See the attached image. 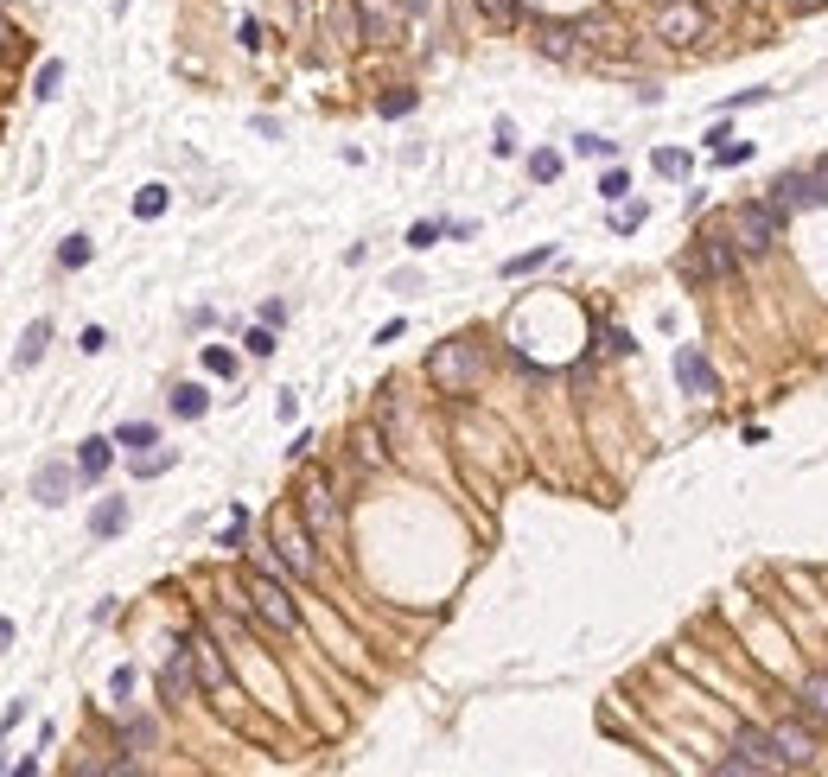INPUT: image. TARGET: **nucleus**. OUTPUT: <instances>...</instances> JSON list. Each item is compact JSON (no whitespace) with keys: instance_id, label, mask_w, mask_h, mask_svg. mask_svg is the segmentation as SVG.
<instances>
[{"instance_id":"1","label":"nucleus","mask_w":828,"mask_h":777,"mask_svg":"<svg viewBox=\"0 0 828 777\" xmlns=\"http://www.w3.org/2000/svg\"><path fill=\"white\" fill-rule=\"evenodd\" d=\"M733 268H739V243H733V236H720V230H707L701 243L682 255V274H688V281H727Z\"/></svg>"},{"instance_id":"2","label":"nucleus","mask_w":828,"mask_h":777,"mask_svg":"<svg viewBox=\"0 0 828 777\" xmlns=\"http://www.w3.org/2000/svg\"><path fill=\"white\" fill-rule=\"evenodd\" d=\"M733 243H739V255H765L778 243V204H739L733 211Z\"/></svg>"},{"instance_id":"3","label":"nucleus","mask_w":828,"mask_h":777,"mask_svg":"<svg viewBox=\"0 0 828 777\" xmlns=\"http://www.w3.org/2000/svg\"><path fill=\"white\" fill-rule=\"evenodd\" d=\"M478 364H485V357H478V344L472 338H453V344H440V351L427 357V376L446 383V389H465L478 376Z\"/></svg>"},{"instance_id":"4","label":"nucleus","mask_w":828,"mask_h":777,"mask_svg":"<svg viewBox=\"0 0 828 777\" xmlns=\"http://www.w3.org/2000/svg\"><path fill=\"white\" fill-rule=\"evenodd\" d=\"M657 39L663 45H695V39H707V7H701V0H669V7L657 13Z\"/></svg>"},{"instance_id":"5","label":"nucleus","mask_w":828,"mask_h":777,"mask_svg":"<svg viewBox=\"0 0 828 777\" xmlns=\"http://www.w3.org/2000/svg\"><path fill=\"white\" fill-rule=\"evenodd\" d=\"M784 758H778V739L771 733H758V727H739L733 733V758L720 771H778Z\"/></svg>"},{"instance_id":"6","label":"nucleus","mask_w":828,"mask_h":777,"mask_svg":"<svg viewBox=\"0 0 828 777\" xmlns=\"http://www.w3.org/2000/svg\"><path fill=\"white\" fill-rule=\"evenodd\" d=\"M771 192H778V198H771L778 211H809V204H828V160H822V172H784Z\"/></svg>"},{"instance_id":"7","label":"nucleus","mask_w":828,"mask_h":777,"mask_svg":"<svg viewBox=\"0 0 828 777\" xmlns=\"http://www.w3.org/2000/svg\"><path fill=\"white\" fill-rule=\"evenodd\" d=\"M249 606L262 612L274 631H293V625H300V606H293L287 586H281V580H268V574H255V580H249Z\"/></svg>"},{"instance_id":"8","label":"nucleus","mask_w":828,"mask_h":777,"mask_svg":"<svg viewBox=\"0 0 828 777\" xmlns=\"http://www.w3.org/2000/svg\"><path fill=\"white\" fill-rule=\"evenodd\" d=\"M676 376H682L688 395H720V376H714V364H707L695 344H682V351H676Z\"/></svg>"},{"instance_id":"9","label":"nucleus","mask_w":828,"mask_h":777,"mask_svg":"<svg viewBox=\"0 0 828 777\" xmlns=\"http://www.w3.org/2000/svg\"><path fill=\"white\" fill-rule=\"evenodd\" d=\"M771 739H778V758H784V765H797V771L816 765V733L797 727V720H784V727L771 733Z\"/></svg>"},{"instance_id":"10","label":"nucleus","mask_w":828,"mask_h":777,"mask_svg":"<svg viewBox=\"0 0 828 777\" xmlns=\"http://www.w3.org/2000/svg\"><path fill=\"white\" fill-rule=\"evenodd\" d=\"M300 510H306V523H313V529H332V523H338L332 485H325L319 472H313V478H306V485H300Z\"/></svg>"},{"instance_id":"11","label":"nucleus","mask_w":828,"mask_h":777,"mask_svg":"<svg viewBox=\"0 0 828 777\" xmlns=\"http://www.w3.org/2000/svg\"><path fill=\"white\" fill-rule=\"evenodd\" d=\"M185 688H192V650H172L166 669H160V695L166 701H185Z\"/></svg>"},{"instance_id":"12","label":"nucleus","mask_w":828,"mask_h":777,"mask_svg":"<svg viewBox=\"0 0 828 777\" xmlns=\"http://www.w3.org/2000/svg\"><path fill=\"white\" fill-rule=\"evenodd\" d=\"M122 529H128V504H122V497H102L96 516H90V535H102V542H109V535H122Z\"/></svg>"},{"instance_id":"13","label":"nucleus","mask_w":828,"mask_h":777,"mask_svg":"<svg viewBox=\"0 0 828 777\" xmlns=\"http://www.w3.org/2000/svg\"><path fill=\"white\" fill-rule=\"evenodd\" d=\"M32 491H39V504H64V491H71V465H45V472L32 478Z\"/></svg>"},{"instance_id":"14","label":"nucleus","mask_w":828,"mask_h":777,"mask_svg":"<svg viewBox=\"0 0 828 777\" xmlns=\"http://www.w3.org/2000/svg\"><path fill=\"white\" fill-rule=\"evenodd\" d=\"M281 561L293 567V574H313V548H306V535L287 529V523H281Z\"/></svg>"},{"instance_id":"15","label":"nucleus","mask_w":828,"mask_h":777,"mask_svg":"<svg viewBox=\"0 0 828 777\" xmlns=\"http://www.w3.org/2000/svg\"><path fill=\"white\" fill-rule=\"evenodd\" d=\"M204 408H211V395H204L198 383H179V389H172V414H179V421H198Z\"/></svg>"},{"instance_id":"16","label":"nucleus","mask_w":828,"mask_h":777,"mask_svg":"<svg viewBox=\"0 0 828 777\" xmlns=\"http://www.w3.org/2000/svg\"><path fill=\"white\" fill-rule=\"evenodd\" d=\"M109 446H115V440H83L77 472H83V478H102V472H109Z\"/></svg>"},{"instance_id":"17","label":"nucleus","mask_w":828,"mask_h":777,"mask_svg":"<svg viewBox=\"0 0 828 777\" xmlns=\"http://www.w3.org/2000/svg\"><path fill=\"white\" fill-rule=\"evenodd\" d=\"M797 701H803V714H809V720H828V676H809Z\"/></svg>"},{"instance_id":"18","label":"nucleus","mask_w":828,"mask_h":777,"mask_svg":"<svg viewBox=\"0 0 828 777\" xmlns=\"http://www.w3.org/2000/svg\"><path fill=\"white\" fill-rule=\"evenodd\" d=\"M45 338H51V325L32 319V325H26V344H20V364H39V357H45Z\"/></svg>"},{"instance_id":"19","label":"nucleus","mask_w":828,"mask_h":777,"mask_svg":"<svg viewBox=\"0 0 828 777\" xmlns=\"http://www.w3.org/2000/svg\"><path fill=\"white\" fill-rule=\"evenodd\" d=\"M542 51H548V58H574V26H548Z\"/></svg>"},{"instance_id":"20","label":"nucleus","mask_w":828,"mask_h":777,"mask_svg":"<svg viewBox=\"0 0 828 777\" xmlns=\"http://www.w3.org/2000/svg\"><path fill=\"white\" fill-rule=\"evenodd\" d=\"M166 211V185H141V198H134V217H160Z\"/></svg>"},{"instance_id":"21","label":"nucleus","mask_w":828,"mask_h":777,"mask_svg":"<svg viewBox=\"0 0 828 777\" xmlns=\"http://www.w3.org/2000/svg\"><path fill=\"white\" fill-rule=\"evenodd\" d=\"M574 153H586V160H612V153H618V141H606V134H580V141H574Z\"/></svg>"},{"instance_id":"22","label":"nucleus","mask_w":828,"mask_h":777,"mask_svg":"<svg viewBox=\"0 0 828 777\" xmlns=\"http://www.w3.org/2000/svg\"><path fill=\"white\" fill-rule=\"evenodd\" d=\"M115 446H128V453L134 446H153V421H128L122 434H115Z\"/></svg>"},{"instance_id":"23","label":"nucleus","mask_w":828,"mask_h":777,"mask_svg":"<svg viewBox=\"0 0 828 777\" xmlns=\"http://www.w3.org/2000/svg\"><path fill=\"white\" fill-rule=\"evenodd\" d=\"M204 370H211V376H236V357L223 351V344H204Z\"/></svg>"},{"instance_id":"24","label":"nucleus","mask_w":828,"mask_h":777,"mask_svg":"<svg viewBox=\"0 0 828 777\" xmlns=\"http://www.w3.org/2000/svg\"><path fill=\"white\" fill-rule=\"evenodd\" d=\"M383 26H389V0H364V32L383 39Z\"/></svg>"},{"instance_id":"25","label":"nucleus","mask_w":828,"mask_h":777,"mask_svg":"<svg viewBox=\"0 0 828 777\" xmlns=\"http://www.w3.org/2000/svg\"><path fill=\"white\" fill-rule=\"evenodd\" d=\"M688 166H695V160H688V153H676V147H663V153H657V172H663V179H682Z\"/></svg>"},{"instance_id":"26","label":"nucleus","mask_w":828,"mask_h":777,"mask_svg":"<svg viewBox=\"0 0 828 777\" xmlns=\"http://www.w3.org/2000/svg\"><path fill=\"white\" fill-rule=\"evenodd\" d=\"M478 13L497 20V26H516V0H478Z\"/></svg>"},{"instance_id":"27","label":"nucleus","mask_w":828,"mask_h":777,"mask_svg":"<svg viewBox=\"0 0 828 777\" xmlns=\"http://www.w3.org/2000/svg\"><path fill=\"white\" fill-rule=\"evenodd\" d=\"M58 262L64 268H83V262H90V236H71V243L58 249Z\"/></svg>"},{"instance_id":"28","label":"nucleus","mask_w":828,"mask_h":777,"mask_svg":"<svg viewBox=\"0 0 828 777\" xmlns=\"http://www.w3.org/2000/svg\"><path fill=\"white\" fill-rule=\"evenodd\" d=\"M529 172H536V179L548 185V179L561 172V153H548V147H542V153H529Z\"/></svg>"},{"instance_id":"29","label":"nucleus","mask_w":828,"mask_h":777,"mask_svg":"<svg viewBox=\"0 0 828 777\" xmlns=\"http://www.w3.org/2000/svg\"><path fill=\"white\" fill-rule=\"evenodd\" d=\"M192 656H198V669H204V688H217V682H223V669H217L211 644H192Z\"/></svg>"},{"instance_id":"30","label":"nucleus","mask_w":828,"mask_h":777,"mask_svg":"<svg viewBox=\"0 0 828 777\" xmlns=\"http://www.w3.org/2000/svg\"><path fill=\"white\" fill-rule=\"evenodd\" d=\"M625 192H631V179H625V172H606V179H599V198L625 204Z\"/></svg>"},{"instance_id":"31","label":"nucleus","mask_w":828,"mask_h":777,"mask_svg":"<svg viewBox=\"0 0 828 777\" xmlns=\"http://www.w3.org/2000/svg\"><path fill=\"white\" fill-rule=\"evenodd\" d=\"M548 255H555V249H529V255H516V262H504V274H529V268H542Z\"/></svg>"},{"instance_id":"32","label":"nucleus","mask_w":828,"mask_h":777,"mask_svg":"<svg viewBox=\"0 0 828 777\" xmlns=\"http://www.w3.org/2000/svg\"><path fill=\"white\" fill-rule=\"evenodd\" d=\"M440 243V223H414L408 230V249H434Z\"/></svg>"},{"instance_id":"33","label":"nucleus","mask_w":828,"mask_h":777,"mask_svg":"<svg viewBox=\"0 0 828 777\" xmlns=\"http://www.w3.org/2000/svg\"><path fill=\"white\" fill-rule=\"evenodd\" d=\"M58 83H64V64H45V71H39V90H32V96H58Z\"/></svg>"},{"instance_id":"34","label":"nucleus","mask_w":828,"mask_h":777,"mask_svg":"<svg viewBox=\"0 0 828 777\" xmlns=\"http://www.w3.org/2000/svg\"><path fill=\"white\" fill-rule=\"evenodd\" d=\"M166 465H172V453H147V459H134V472H141V478H160Z\"/></svg>"},{"instance_id":"35","label":"nucleus","mask_w":828,"mask_h":777,"mask_svg":"<svg viewBox=\"0 0 828 777\" xmlns=\"http://www.w3.org/2000/svg\"><path fill=\"white\" fill-rule=\"evenodd\" d=\"M644 223V204H618V217H612V230H637Z\"/></svg>"},{"instance_id":"36","label":"nucleus","mask_w":828,"mask_h":777,"mask_svg":"<svg viewBox=\"0 0 828 777\" xmlns=\"http://www.w3.org/2000/svg\"><path fill=\"white\" fill-rule=\"evenodd\" d=\"M414 109V90H395V96H383V115H408Z\"/></svg>"},{"instance_id":"37","label":"nucleus","mask_w":828,"mask_h":777,"mask_svg":"<svg viewBox=\"0 0 828 777\" xmlns=\"http://www.w3.org/2000/svg\"><path fill=\"white\" fill-rule=\"evenodd\" d=\"M109 688H115V701H128V688H134V669H115V676H109Z\"/></svg>"},{"instance_id":"38","label":"nucleus","mask_w":828,"mask_h":777,"mask_svg":"<svg viewBox=\"0 0 828 777\" xmlns=\"http://www.w3.org/2000/svg\"><path fill=\"white\" fill-rule=\"evenodd\" d=\"M77 344H83V351H90V357H96V351H102V344H109V332H102V325H90V332H83Z\"/></svg>"},{"instance_id":"39","label":"nucleus","mask_w":828,"mask_h":777,"mask_svg":"<svg viewBox=\"0 0 828 777\" xmlns=\"http://www.w3.org/2000/svg\"><path fill=\"white\" fill-rule=\"evenodd\" d=\"M249 351H255V357H268V351H274V332H268V325H262V332H249Z\"/></svg>"},{"instance_id":"40","label":"nucleus","mask_w":828,"mask_h":777,"mask_svg":"<svg viewBox=\"0 0 828 777\" xmlns=\"http://www.w3.org/2000/svg\"><path fill=\"white\" fill-rule=\"evenodd\" d=\"M790 7H797V13H809V7H822V0H790Z\"/></svg>"}]
</instances>
